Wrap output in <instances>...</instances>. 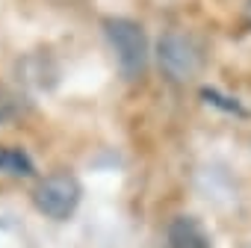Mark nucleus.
Returning a JSON list of instances; mask_svg holds the SVG:
<instances>
[{"label": "nucleus", "mask_w": 251, "mask_h": 248, "mask_svg": "<svg viewBox=\"0 0 251 248\" xmlns=\"http://www.w3.org/2000/svg\"><path fill=\"white\" fill-rule=\"evenodd\" d=\"M103 36L115 53L124 80H139L148 68V36L133 18H103Z\"/></svg>", "instance_id": "f257e3e1"}, {"label": "nucleus", "mask_w": 251, "mask_h": 248, "mask_svg": "<svg viewBox=\"0 0 251 248\" xmlns=\"http://www.w3.org/2000/svg\"><path fill=\"white\" fill-rule=\"evenodd\" d=\"M172 248H210V236L195 216H175L166 227Z\"/></svg>", "instance_id": "20e7f679"}, {"label": "nucleus", "mask_w": 251, "mask_h": 248, "mask_svg": "<svg viewBox=\"0 0 251 248\" xmlns=\"http://www.w3.org/2000/svg\"><path fill=\"white\" fill-rule=\"evenodd\" d=\"M0 172L18 174V177H30L36 169H33V160H30L21 148H6V145H0Z\"/></svg>", "instance_id": "39448f33"}, {"label": "nucleus", "mask_w": 251, "mask_h": 248, "mask_svg": "<svg viewBox=\"0 0 251 248\" xmlns=\"http://www.w3.org/2000/svg\"><path fill=\"white\" fill-rule=\"evenodd\" d=\"M83 198V186L74 174L68 172H53L45 180H39V186L33 189V204L42 216L53 219V222H65L74 216L77 204Z\"/></svg>", "instance_id": "7ed1b4c3"}, {"label": "nucleus", "mask_w": 251, "mask_h": 248, "mask_svg": "<svg viewBox=\"0 0 251 248\" xmlns=\"http://www.w3.org/2000/svg\"><path fill=\"white\" fill-rule=\"evenodd\" d=\"M242 24L251 27V0H245V6H242Z\"/></svg>", "instance_id": "423d86ee"}, {"label": "nucleus", "mask_w": 251, "mask_h": 248, "mask_svg": "<svg viewBox=\"0 0 251 248\" xmlns=\"http://www.w3.org/2000/svg\"><path fill=\"white\" fill-rule=\"evenodd\" d=\"M157 65L169 83L186 86L189 80H195L201 74V65H204L201 45L192 36L177 33V30L163 33L157 42Z\"/></svg>", "instance_id": "f03ea898"}]
</instances>
